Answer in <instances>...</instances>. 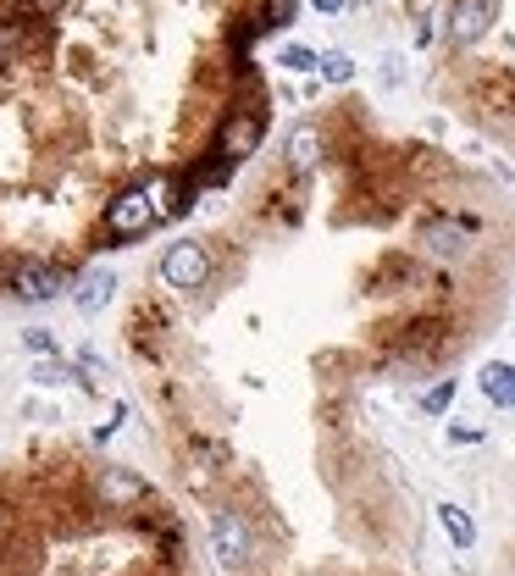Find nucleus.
Listing matches in <instances>:
<instances>
[{
    "instance_id": "obj_1",
    "label": "nucleus",
    "mask_w": 515,
    "mask_h": 576,
    "mask_svg": "<svg viewBox=\"0 0 515 576\" xmlns=\"http://www.w3.org/2000/svg\"><path fill=\"white\" fill-rule=\"evenodd\" d=\"M167 211H183L178 189L167 178H144L133 189H122L117 200H106V233L111 239H144Z\"/></svg>"
},
{
    "instance_id": "obj_2",
    "label": "nucleus",
    "mask_w": 515,
    "mask_h": 576,
    "mask_svg": "<svg viewBox=\"0 0 515 576\" xmlns=\"http://www.w3.org/2000/svg\"><path fill=\"white\" fill-rule=\"evenodd\" d=\"M211 554L222 571H244V565L255 560V527L244 510H233V504L211 510Z\"/></svg>"
},
{
    "instance_id": "obj_3",
    "label": "nucleus",
    "mask_w": 515,
    "mask_h": 576,
    "mask_svg": "<svg viewBox=\"0 0 515 576\" xmlns=\"http://www.w3.org/2000/svg\"><path fill=\"white\" fill-rule=\"evenodd\" d=\"M211 250H205L200 239H172L167 250H161V266L156 277L167 288H178V294H194V288H205V277H211Z\"/></svg>"
},
{
    "instance_id": "obj_4",
    "label": "nucleus",
    "mask_w": 515,
    "mask_h": 576,
    "mask_svg": "<svg viewBox=\"0 0 515 576\" xmlns=\"http://www.w3.org/2000/svg\"><path fill=\"white\" fill-rule=\"evenodd\" d=\"M67 288H72V277L61 272L56 261H23L12 272V294L23 305H50V300H61Z\"/></svg>"
},
{
    "instance_id": "obj_5",
    "label": "nucleus",
    "mask_w": 515,
    "mask_h": 576,
    "mask_svg": "<svg viewBox=\"0 0 515 576\" xmlns=\"http://www.w3.org/2000/svg\"><path fill=\"white\" fill-rule=\"evenodd\" d=\"M499 17V0H449V39L455 45H477Z\"/></svg>"
},
{
    "instance_id": "obj_6",
    "label": "nucleus",
    "mask_w": 515,
    "mask_h": 576,
    "mask_svg": "<svg viewBox=\"0 0 515 576\" xmlns=\"http://www.w3.org/2000/svg\"><path fill=\"white\" fill-rule=\"evenodd\" d=\"M261 133H266V111H233L216 144H222V156L228 161H244V156L261 150Z\"/></svg>"
},
{
    "instance_id": "obj_7",
    "label": "nucleus",
    "mask_w": 515,
    "mask_h": 576,
    "mask_svg": "<svg viewBox=\"0 0 515 576\" xmlns=\"http://www.w3.org/2000/svg\"><path fill=\"white\" fill-rule=\"evenodd\" d=\"M111 300H117V272H111V266H89V272L72 283V305L84 316H100Z\"/></svg>"
},
{
    "instance_id": "obj_8",
    "label": "nucleus",
    "mask_w": 515,
    "mask_h": 576,
    "mask_svg": "<svg viewBox=\"0 0 515 576\" xmlns=\"http://www.w3.org/2000/svg\"><path fill=\"white\" fill-rule=\"evenodd\" d=\"M144 493H150V482H144L139 471H128V466L100 471V504H133V499H144Z\"/></svg>"
},
{
    "instance_id": "obj_9",
    "label": "nucleus",
    "mask_w": 515,
    "mask_h": 576,
    "mask_svg": "<svg viewBox=\"0 0 515 576\" xmlns=\"http://www.w3.org/2000/svg\"><path fill=\"white\" fill-rule=\"evenodd\" d=\"M477 388L488 394V405L515 410V366H510V360H488V366L477 372Z\"/></svg>"
},
{
    "instance_id": "obj_10",
    "label": "nucleus",
    "mask_w": 515,
    "mask_h": 576,
    "mask_svg": "<svg viewBox=\"0 0 515 576\" xmlns=\"http://www.w3.org/2000/svg\"><path fill=\"white\" fill-rule=\"evenodd\" d=\"M466 239H471V228L466 222H449V216H438V222L421 228V244H427L432 255H466Z\"/></svg>"
},
{
    "instance_id": "obj_11",
    "label": "nucleus",
    "mask_w": 515,
    "mask_h": 576,
    "mask_svg": "<svg viewBox=\"0 0 515 576\" xmlns=\"http://www.w3.org/2000/svg\"><path fill=\"white\" fill-rule=\"evenodd\" d=\"M438 527L449 532V543H455L460 554H466L471 543H477V521H471V516H466V504H455V499L438 504Z\"/></svg>"
},
{
    "instance_id": "obj_12",
    "label": "nucleus",
    "mask_w": 515,
    "mask_h": 576,
    "mask_svg": "<svg viewBox=\"0 0 515 576\" xmlns=\"http://www.w3.org/2000/svg\"><path fill=\"white\" fill-rule=\"evenodd\" d=\"M288 167H316V161H322V128H316V122H300V128L288 133Z\"/></svg>"
},
{
    "instance_id": "obj_13",
    "label": "nucleus",
    "mask_w": 515,
    "mask_h": 576,
    "mask_svg": "<svg viewBox=\"0 0 515 576\" xmlns=\"http://www.w3.org/2000/svg\"><path fill=\"white\" fill-rule=\"evenodd\" d=\"M277 67H288V72H316V67H322V50H311V45H283V50H277Z\"/></svg>"
},
{
    "instance_id": "obj_14",
    "label": "nucleus",
    "mask_w": 515,
    "mask_h": 576,
    "mask_svg": "<svg viewBox=\"0 0 515 576\" xmlns=\"http://www.w3.org/2000/svg\"><path fill=\"white\" fill-rule=\"evenodd\" d=\"M449 405H455V377H444V383H432L427 394H421V410H427V416H444Z\"/></svg>"
},
{
    "instance_id": "obj_15",
    "label": "nucleus",
    "mask_w": 515,
    "mask_h": 576,
    "mask_svg": "<svg viewBox=\"0 0 515 576\" xmlns=\"http://www.w3.org/2000/svg\"><path fill=\"white\" fill-rule=\"evenodd\" d=\"M316 72H322L327 84H349V78H355V61H349L344 50H327V56H322V67H316Z\"/></svg>"
},
{
    "instance_id": "obj_16",
    "label": "nucleus",
    "mask_w": 515,
    "mask_h": 576,
    "mask_svg": "<svg viewBox=\"0 0 515 576\" xmlns=\"http://www.w3.org/2000/svg\"><path fill=\"white\" fill-rule=\"evenodd\" d=\"M34 383H39V388H61V383H72V372L61 366L56 355H45V360L34 366Z\"/></svg>"
},
{
    "instance_id": "obj_17",
    "label": "nucleus",
    "mask_w": 515,
    "mask_h": 576,
    "mask_svg": "<svg viewBox=\"0 0 515 576\" xmlns=\"http://www.w3.org/2000/svg\"><path fill=\"white\" fill-rule=\"evenodd\" d=\"M17 45H23V23H17V17H0V67L17 56Z\"/></svg>"
},
{
    "instance_id": "obj_18",
    "label": "nucleus",
    "mask_w": 515,
    "mask_h": 576,
    "mask_svg": "<svg viewBox=\"0 0 515 576\" xmlns=\"http://www.w3.org/2000/svg\"><path fill=\"white\" fill-rule=\"evenodd\" d=\"M23 349H28V355H39V360H45V355H56V338H50L45 327H28V333H23Z\"/></svg>"
},
{
    "instance_id": "obj_19",
    "label": "nucleus",
    "mask_w": 515,
    "mask_h": 576,
    "mask_svg": "<svg viewBox=\"0 0 515 576\" xmlns=\"http://www.w3.org/2000/svg\"><path fill=\"white\" fill-rule=\"evenodd\" d=\"M449 444H482V427H449Z\"/></svg>"
},
{
    "instance_id": "obj_20",
    "label": "nucleus",
    "mask_w": 515,
    "mask_h": 576,
    "mask_svg": "<svg viewBox=\"0 0 515 576\" xmlns=\"http://www.w3.org/2000/svg\"><path fill=\"white\" fill-rule=\"evenodd\" d=\"M311 6H316V12H327V17H338V12L349 6V0H311Z\"/></svg>"
}]
</instances>
